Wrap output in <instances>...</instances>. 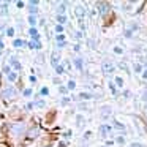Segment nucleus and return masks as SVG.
I'll return each mask as SVG.
<instances>
[{"label":"nucleus","instance_id":"f257e3e1","mask_svg":"<svg viewBox=\"0 0 147 147\" xmlns=\"http://www.w3.org/2000/svg\"><path fill=\"white\" fill-rule=\"evenodd\" d=\"M2 96L7 98V100H13V98H16V96H18V92H16L14 87L8 86V87H5V89L2 90Z\"/></svg>","mask_w":147,"mask_h":147},{"label":"nucleus","instance_id":"f03ea898","mask_svg":"<svg viewBox=\"0 0 147 147\" xmlns=\"http://www.w3.org/2000/svg\"><path fill=\"white\" fill-rule=\"evenodd\" d=\"M24 131H26V125H24L22 122H18V123L11 125V134H13V136H21Z\"/></svg>","mask_w":147,"mask_h":147},{"label":"nucleus","instance_id":"7ed1b4c3","mask_svg":"<svg viewBox=\"0 0 147 147\" xmlns=\"http://www.w3.org/2000/svg\"><path fill=\"white\" fill-rule=\"evenodd\" d=\"M101 68H103V73H105V74H111L112 71H114V63L109 62V60H105V62H103V65H101Z\"/></svg>","mask_w":147,"mask_h":147},{"label":"nucleus","instance_id":"20e7f679","mask_svg":"<svg viewBox=\"0 0 147 147\" xmlns=\"http://www.w3.org/2000/svg\"><path fill=\"white\" fill-rule=\"evenodd\" d=\"M100 114H101V119H109L111 117V114H112V109L109 108V106H103L101 108V111H100Z\"/></svg>","mask_w":147,"mask_h":147},{"label":"nucleus","instance_id":"39448f33","mask_svg":"<svg viewBox=\"0 0 147 147\" xmlns=\"http://www.w3.org/2000/svg\"><path fill=\"white\" fill-rule=\"evenodd\" d=\"M111 131H112V127H109V125H101V127H100V134H101V138H106Z\"/></svg>","mask_w":147,"mask_h":147},{"label":"nucleus","instance_id":"423d86ee","mask_svg":"<svg viewBox=\"0 0 147 147\" xmlns=\"http://www.w3.org/2000/svg\"><path fill=\"white\" fill-rule=\"evenodd\" d=\"M96 7H98V11L101 14H106V13H108V10H109V5L105 3V2H98V3H96Z\"/></svg>","mask_w":147,"mask_h":147},{"label":"nucleus","instance_id":"0eeeda50","mask_svg":"<svg viewBox=\"0 0 147 147\" xmlns=\"http://www.w3.org/2000/svg\"><path fill=\"white\" fill-rule=\"evenodd\" d=\"M74 13H76V16L79 18V19H82V18L86 16V8L84 7H76L74 8Z\"/></svg>","mask_w":147,"mask_h":147},{"label":"nucleus","instance_id":"6e6552de","mask_svg":"<svg viewBox=\"0 0 147 147\" xmlns=\"http://www.w3.org/2000/svg\"><path fill=\"white\" fill-rule=\"evenodd\" d=\"M59 59H60V57H59V54H57V52H52V55H51V63L54 65V67H57Z\"/></svg>","mask_w":147,"mask_h":147},{"label":"nucleus","instance_id":"1a4fd4ad","mask_svg":"<svg viewBox=\"0 0 147 147\" xmlns=\"http://www.w3.org/2000/svg\"><path fill=\"white\" fill-rule=\"evenodd\" d=\"M27 136H29L30 139H35V138L38 136V128H32V130L29 131V134H27Z\"/></svg>","mask_w":147,"mask_h":147},{"label":"nucleus","instance_id":"9d476101","mask_svg":"<svg viewBox=\"0 0 147 147\" xmlns=\"http://www.w3.org/2000/svg\"><path fill=\"white\" fill-rule=\"evenodd\" d=\"M29 48H32V49H40V48H41V45H40V41L33 40V41L29 43Z\"/></svg>","mask_w":147,"mask_h":147},{"label":"nucleus","instance_id":"9b49d317","mask_svg":"<svg viewBox=\"0 0 147 147\" xmlns=\"http://www.w3.org/2000/svg\"><path fill=\"white\" fill-rule=\"evenodd\" d=\"M10 63H11V65H13V67H14V68H16V70H21V63H19V62H18V60H16V57H11V60H10Z\"/></svg>","mask_w":147,"mask_h":147},{"label":"nucleus","instance_id":"f8f14e48","mask_svg":"<svg viewBox=\"0 0 147 147\" xmlns=\"http://www.w3.org/2000/svg\"><path fill=\"white\" fill-rule=\"evenodd\" d=\"M29 33H30V36H32L33 40H36V41H38V32H36V30L33 29V27H32V29L29 30Z\"/></svg>","mask_w":147,"mask_h":147},{"label":"nucleus","instance_id":"ddd939ff","mask_svg":"<svg viewBox=\"0 0 147 147\" xmlns=\"http://www.w3.org/2000/svg\"><path fill=\"white\" fill-rule=\"evenodd\" d=\"M74 65H76V68L79 71H82V60L81 59H74Z\"/></svg>","mask_w":147,"mask_h":147},{"label":"nucleus","instance_id":"4468645a","mask_svg":"<svg viewBox=\"0 0 147 147\" xmlns=\"http://www.w3.org/2000/svg\"><path fill=\"white\" fill-rule=\"evenodd\" d=\"M24 45H26V43H24L22 40H14V43H13V46H14V48H22Z\"/></svg>","mask_w":147,"mask_h":147},{"label":"nucleus","instance_id":"2eb2a0df","mask_svg":"<svg viewBox=\"0 0 147 147\" xmlns=\"http://www.w3.org/2000/svg\"><path fill=\"white\" fill-rule=\"evenodd\" d=\"M114 127L117 128V130H120V131H123V130H125V125H123V123H120V122H114Z\"/></svg>","mask_w":147,"mask_h":147},{"label":"nucleus","instance_id":"dca6fc26","mask_svg":"<svg viewBox=\"0 0 147 147\" xmlns=\"http://www.w3.org/2000/svg\"><path fill=\"white\" fill-rule=\"evenodd\" d=\"M57 21H59V26H62V24L67 22V18H65V16H60V14H59V16H57Z\"/></svg>","mask_w":147,"mask_h":147},{"label":"nucleus","instance_id":"f3484780","mask_svg":"<svg viewBox=\"0 0 147 147\" xmlns=\"http://www.w3.org/2000/svg\"><path fill=\"white\" fill-rule=\"evenodd\" d=\"M8 79H10L11 82H14V81L18 79V74L16 73H8Z\"/></svg>","mask_w":147,"mask_h":147},{"label":"nucleus","instance_id":"a211bd4d","mask_svg":"<svg viewBox=\"0 0 147 147\" xmlns=\"http://www.w3.org/2000/svg\"><path fill=\"white\" fill-rule=\"evenodd\" d=\"M79 98L81 100H89V98H92V95H90V93H86V92H82L79 95Z\"/></svg>","mask_w":147,"mask_h":147},{"label":"nucleus","instance_id":"6ab92c4d","mask_svg":"<svg viewBox=\"0 0 147 147\" xmlns=\"http://www.w3.org/2000/svg\"><path fill=\"white\" fill-rule=\"evenodd\" d=\"M76 89V82H74V81H70V82H68V90H74Z\"/></svg>","mask_w":147,"mask_h":147},{"label":"nucleus","instance_id":"aec40b11","mask_svg":"<svg viewBox=\"0 0 147 147\" xmlns=\"http://www.w3.org/2000/svg\"><path fill=\"white\" fill-rule=\"evenodd\" d=\"M57 11H59V13H60V16H63V13H65V3H62L60 7L57 8Z\"/></svg>","mask_w":147,"mask_h":147},{"label":"nucleus","instance_id":"412c9836","mask_svg":"<svg viewBox=\"0 0 147 147\" xmlns=\"http://www.w3.org/2000/svg\"><path fill=\"white\" fill-rule=\"evenodd\" d=\"M35 106H36V108H45L46 103L43 101V100H40V101H36V103H35Z\"/></svg>","mask_w":147,"mask_h":147},{"label":"nucleus","instance_id":"4be33fe9","mask_svg":"<svg viewBox=\"0 0 147 147\" xmlns=\"http://www.w3.org/2000/svg\"><path fill=\"white\" fill-rule=\"evenodd\" d=\"M29 11H30V16H33V14H36L38 8H36V7H30V8H29Z\"/></svg>","mask_w":147,"mask_h":147},{"label":"nucleus","instance_id":"5701e85b","mask_svg":"<svg viewBox=\"0 0 147 147\" xmlns=\"http://www.w3.org/2000/svg\"><path fill=\"white\" fill-rule=\"evenodd\" d=\"M29 22H30V26H35V24H36V18L35 16H29Z\"/></svg>","mask_w":147,"mask_h":147},{"label":"nucleus","instance_id":"b1692460","mask_svg":"<svg viewBox=\"0 0 147 147\" xmlns=\"http://www.w3.org/2000/svg\"><path fill=\"white\" fill-rule=\"evenodd\" d=\"M55 71H57V74H62L63 73V67H62V65H57V67H55Z\"/></svg>","mask_w":147,"mask_h":147},{"label":"nucleus","instance_id":"393cba45","mask_svg":"<svg viewBox=\"0 0 147 147\" xmlns=\"http://www.w3.org/2000/svg\"><path fill=\"white\" fill-rule=\"evenodd\" d=\"M115 84H117L119 87L123 86V81H122V78H115Z\"/></svg>","mask_w":147,"mask_h":147},{"label":"nucleus","instance_id":"a878e982","mask_svg":"<svg viewBox=\"0 0 147 147\" xmlns=\"http://www.w3.org/2000/svg\"><path fill=\"white\" fill-rule=\"evenodd\" d=\"M141 68H142V67H141V63H134V73H139Z\"/></svg>","mask_w":147,"mask_h":147},{"label":"nucleus","instance_id":"bb28decb","mask_svg":"<svg viewBox=\"0 0 147 147\" xmlns=\"http://www.w3.org/2000/svg\"><path fill=\"white\" fill-rule=\"evenodd\" d=\"M130 147H146V146H144V144H141V142H131Z\"/></svg>","mask_w":147,"mask_h":147},{"label":"nucleus","instance_id":"cd10ccee","mask_svg":"<svg viewBox=\"0 0 147 147\" xmlns=\"http://www.w3.org/2000/svg\"><path fill=\"white\" fill-rule=\"evenodd\" d=\"M120 68L123 71H128V67H127V63H125V62H120Z\"/></svg>","mask_w":147,"mask_h":147},{"label":"nucleus","instance_id":"c85d7f7f","mask_svg":"<svg viewBox=\"0 0 147 147\" xmlns=\"http://www.w3.org/2000/svg\"><path fill=\"white\" fill-rule=\"evenodd\" d=\"M3 73H5V74L11 73V71H10V65H5V67H3Z\"/></svg>","mask_w":147,"mask_h":147},{"label":"nucleus","instance_id":"c756f323","mask_svg":"<svg viewBox=\"0 0 147 147\" xmlns=\"http://www.w3.org/2000/svg\"><path fill=\"white\" fill-rule=\"evenodd\" d=\"M7 35H8V36H13V35H14V30L11 29V27H10V29L7 30Z\"/></svg>","mask_w":147,"mask_h":147},{"label":"nucleus","instance_id":"7c9ffc66","mask_svg":"<svg viewBox=\"0 0 147 147\" xmlns=\"http://www.w3.org/2000/svg\"><path fill=\"white\" fill-rule=\"evenodd\" d=\"M24 95H26V96H30V95H32V90H30V89H26V90H24Z\"/></svg>","mask_w":147,"mask_h":147},{"label":"nucleus","instance_id":"2f4dec72","mask_svg":"<svg viewBox=\"0 0 147 147\" xmlns=\"http://www.w3.org/2000/svg\"><path fill=\"white\" fill-rule=\"evenodd\" d=\"M117 142H119V144H123V142H125V138H123V136H119V138H117Z\"/></svg>","mask_w":147,"mask_h":147},{"label":"nucleus","instance_id":"473e14b6","mask_svg":"<svg viewBox=\"0 0 147 147\" xmlns=\"http://www.w3.org/2000/svg\"><path fill=\"white\" fill-rule=\"evenodd\" d=\"M109 89H111L112 93H115V87H114V84H112V82H109Z\"/></svg>","mask_w":147,"mask_h":147},{"label":"nucleus","instance_id":"72a5a7b5","mask_svg":"<svg viewBox=\"0 0 147 147\" xmlns=\"http://www.w3.org/2000/svg\"><path fill=\"white\" fill-rule=\"evenodd\" d=\"M48 93H49V90L46 89V87H45V89H41V95H48Z\"/></svg>","mask_w":147,"mask_h":147},{"label":"nucleus","instance_id":"f704fd0d","mask_svg":"<svg viewBox=\"0 0 147 147\" xmlns=\"http://www.w3.org/2000/svg\"><path fill=\"white\" fill-rule=\"evenodd\" d=\"M63 40H65V36H63V35H57V41H60V43H62Z\"/></svg>","mask_w":147,"mask_h":147},{"label":"nucleus","instance_id":"c9c22d12","mask_svg":"<svg viewBox=\"0 0 147 147\" xmlns=\"http://www.w3.org/2000/svg\"><path fill=\"white\" fill-rule=\"evenodd\" d=\"M142 100H144V101H147V90H144V92H142Z\"/></svg>","mask_w":147,"mask_h":147},{"label":"nucleus","instance_id":"e433bc0d","mask_svg":"<svg viewBox=\"0 0 147 147\" xmlns=\"http://www.w3.org/2000/svg\"><path fill=\"white\" fill-rule=\"evenodd\" d=\"M114 52L115 54H122V49L120 48H114Z\"/></svg>","mask_w":147,"mask_h":147},{"label":"nucleus","instance_id":"4c0bfd02","mask_svg":"<svg viewBox=\"0 0 147 147\" xmlns=\"http://www.w3.org/2000/svg\"><path fill=\"white\" fill-rule=\"evenodd\" d=\"M74 36H76V38H82V33H81V32H76V33H74Z\"/></svg>","mask_w":147,"mask_h":147},{"label":"nucleus","instance_id":"58836bf2","mask_svg":"<svg viewBox=\"0 0 147 147\" xmlns=\"http://www.w3.org/2000/svg\"><path fill=\"white\" fill-rule=\"evenodd\" d=\"M142 78H144V79H147V67H146V70H144V73H142Z\"/></svg>","mask_w":147,"mask_h":147},{"label":"nucleus","instance_id":"ea45409f","mask_svg":"<svg viewBox=\"0 0 147 147\" xmlns=\"http://www.w3.org/2000/svg\"><path fill=\"white\" fill-rule=\"evenodd\" d=\"M55 30H57V32H62V30H63V27H62V26H57V27H55Z\"/></svg>","mask_w":147,"mask_h":147},{"label":"nucleus","instance_id":"a19ab883","mask_svg":"<svg viewBox=\"0 0 147 147\" xmlns=\"http://www.w3.org/2000/svg\"><path fill=\"white\" fill-rule=\"evenodd\" d=\"M0 49H3V43L0 41Z\"/></svg>","mask_w":147,"mask_h":147}]
</instances>
